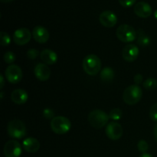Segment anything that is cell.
I'll return each instance as SVG.
<instances>
[{"label": "cell", "instance_id": "30bf717a", "mask_svg": "<svg viewBox=\"0 0 157 157\" xmlns=\"http://www.w3.org/2000/svg\"><path fill=\"white\" fill-rule=\"evenodd\" d=\"M32 34H31L30 30L27 28H21L14 32L13 41L18 45H25L28 44L31 40Z\"/></svg>", "mask_w": 157, "mask_h": 157}, {"label": "cell", "instance_id": "83f0119b", "mask_svg": "<svg viewBox=\"0 0 157 157\" xmlns=\"http://www.w3.org/2000/svg\"><path fill=\"white\" fill-rule=\"evenodd\" d=\"M43 116L44 117H45L46 119H53L55 118V113H54L53 110L52 109H49V108H46L43 110Z\"/></svg>", "mask_w": 157, "mask_h": 157}, {"label": "cell", "instance_id": "277c9868", "mask_svg": "<svg viewBox=\"0 0 157 157\" xmlns=\"http://www.w3.org/2000/svg\"><path fill=\"white\" fill-rule=\"evenodd\" d=\"M71 127V121L65 117H55L51 121V128H52V131L56 134H65L70 130Z\"/></svg>", "mask_w": 157, "mask_h": 157}, {"label": "cell", "instance_id": "44dd1931", "mask_svg": "<svg viewBox=\"0 0 157 157\" xmlns=\"http://www.w3.org/2000/svg\"><path fill=\"white\" fill-rule=\"evenodd\" d=\"M143 86L145 89L149 90H154L157 87V80L153 78H149L143 83Z\"/></svg>", "mask_w": 157, "mask_h": 157}, {"label": "cell", "instance_id": "3957f363", "mask_svg": "<svg viewBox=\"0 0 157 157\" xmlns=\"http://www.w3.org/2000/svg\"><path fill=\"white\" fill-rule=\"evenodd\" d=\"M110 117L102 110L96 109L89 113L88 121L90 125L96 129H101L108 123Z\"/></svg>", "mask_w": 157, "mask_h": 157}, {"label": "cell", "instance_id": "d6986e66", "mask_svg": "<svg viewBox=\"0 0 157 157\" xmlns=\"http://www.w3.org/2000/svg\"><path fill=\"white\" fill-rule=\"evenodd\" d=\"M114 78V71L110 67H105L101 72V79L104 82H110Z\"/></svg>", "mask_w": 157, "mask_h": 157}, {"label": "cell", "instance_id": "5bb4252c", "mask_svg": "<svg viewBox=\"0 0 157 157\" xmlns=\"http://www.w3.org/2000/svg\"><path fill=\"white\" fill-rule=\"evenodd\" d=\"M133 10H134L135 14L138 17L143 18H148L153 13L151 6L145 2H140L136 3L134 6Z\"/></svg>", "mask_w": 157, "mask_h": 157}, {"label": "cell", "instance_id": "cb8c5ba5", "mask_svg": "<svg viewBox=\"0 0 157 157\" xmlns=\"http://www.w3.org/2000/svg\"><path fill=\"white\" fill-rule=\"evenodd\" d=\"M137 148L138 150L141 153H147V150L149 149L148 144H147V141H145L144 140H141L139 141L137 144Z\"/></svg>", "mask_w": 157, "mask_h": 157}, {"label": "cell", "instance_id": "836d02e7", "mask_svg": "<svg viewBox=\"0 0 157 157\" xmlns=\"http://www.w3.org/2000/svg\"><path fill=\"white\" fill-rule=\"evenodd\" d=\"M0 1L3 3H8V2H12L13 0H0Z\"/></svg>", "mask_w": 157, "mask_h": 157}, {"label": "cell", "instance_id": "2e32d148", "mask_svg": "<svg viewBox=\"0 0 157 157\" xmlns=\"http://www.w3.org/2000/svg\"><path fill=\"white\" fill-rule=\"evenodd\" d=\"M28 98H29V95L27 92L23 89H16L13 90L11 94V99L12 102L18 105L25 104L28 101Z\"/></svg>", "mask_w": 157, "mask_h": 157}, {"label": "cell", "instance_id": "8992f818", "mask_svg": "<svg viewBox=\"0 0 157 157\" xmlns=\"http://www.w3.org/2000/svg\"><path fill=\"white\" fill-rule=\"evenodd\" d=\"M7 132L11 137L21 139L26 135L25 125L19 120H13L8 124Z\"/></svg>", "mask_w": 157, "mask_h": 157}, {"label": "cell", "instance_id": "ffe728a7", "mask_svg": "<svg viewBox=\"0 0 157 157\" xmlns=\"http://www.w3.org/2000/svg\"><path fill=\"white\" fill-rule=\"evenodd\" d=\"M137 42L139 45L143 46V47L148 46L150 44V38L142 29H140L138 32Z\"/></svg>", "mask_w": 157, "mask_h": 157}, {"label": "cell", "instance_id": "6da1fadb", "mask_svg": "<svg viewBox=\"0 0 157 157\" xmlns=\"http://www.w3.org/2000/svg\"><path fill=\"white\" fill-rule=\"evenodd\" d=\"M82 66L86 74L90 76H94L99 73L101 69V59L96 55H88L84 58Z\"/></svg>", "mask_w": 157, "mask_h": 157}, {"label": "cell", "instance_id": "f1b7e54d", "mask_svg": "<svg viewBox=\"0 0 157 157\" xmlns=\"http://www.w3.org/2000/svg\"><path fill=\"white\" fill-rule=\"evenodd\" d=\"M136 0H119V2L123 7L128 8L133 6L136 2Z\"/></svg>", "mask_w": 157, "mask_h": 157}, {"label": "cell", "instance_id": "4dcf8cb0", "mask_svg": "<svg viewBox=\"0 0 157 157\" xmlns=\"http://www.w3.org/2000/svg\"><path fill=\"white\" fill-rule=\"evenodd\" d=\"M0 81H1V84H0V88L2 89L3 87L5 85V79H4V77H3L2 75H0Z\"/></svg>", "mask_w": 157, "mask_h": 157}, {"label": "cell", "instance_id": "ba28073f", "mask_svg": "<svg viewBox=\"0 0 157 157\" xmlns=\"http://www.w3.org/2000/svg\"><path fill=\"white\" fill-rule=\"evenodd\" d=\"M107 137L111 140H118L121 139L124 133L122 126L117 122H110L107 124L105 129Z\"/></svg>", "mask_w": 157, "mask_h": 157}, {"label": "cell", "instance_id": "8d00e7d4", "mask_svg": "<svg viewBox=\"0 0 157 157\" xmlns=\"http://www.w3.org/2000/svg\"><path fill=\"white\" fill-rule=\"evenodd\" d=\"M156 1H157V0H156Z\"/></svg>", "mask_w": 157, "mask_h": 157}, {"label": "cell", "instance_id": "d590c367", "mask_svg": "<svg viewBox=\"0 0 157 157\" xmlns=\"http://www.w3.org/2000/svg\"><path fill=\"white\" fill-rule=\"evenodd\" d=\"M3 98V92L1 91V99H2Z\"/></svg>", "mask_w": 157, "mask_h": 157}, {"label": "cell", "instance_id": "e575fe53", "mask_svg": "<svg viewBox=\"0 0 157 157\" xmlns=\"http://www.w3.org/2000/svg\"><path fill=\"white\" fill-rule=\"evenodd\" d=\"M154 17L156 19H157V9L154 12Z\"/></svg>", "mask_w": 157, "mask_h": 157}, {"label": "cell", "instance_id": "1f68e13d", "mask_svg": "<svg viewBox=\"0 0 157 157\" xmlns=\"http://www.w3.org/2000/svg\"><path fill=\"white\" fill-rule=\"evenodd\" d=\"M153 132H154V136H155V140H156V141L157 142V124L155 125L154 127V130H153Z\"/></svg>", "mask_w": 157, "mask_h": 157}, {"label": "cell", "instance_id": "52a82bcc", "mask_svg": "<svg viewBox=\"0 0 157 157\" xmlns=\"http://www.w3.org/2000/svg\"><path fill=\"white\" fill-rule=\"evenodd\" d=\"M5 75L11 84H18L22 79L23 74L21 67L16 64H11L5 71Z\"/></svg>", "mask_w": 157, "mask_h": 157}, {"label": "cell", "instance_id": "d6a6232c", "mask_svg": "<svg viewBox=\"0 0 157 157\" xmlns=\"http://www.w3.org/2000/svg\"><path fill=\"white\" fill-rule=\"evenodd\" d=\"M139 157H153V156H152L151 154H150V153H143V154H141Z\"/></svg>", "mask_w": 157, "mask_h": 157}, {"label": "cell", "instance_id": "484cf974", "mask_svg": "<svg viewBox=\"0 0 157 157\" xmlns=\"http://www.w3.org/2000/svg\"><path fill=\"white\" fill-rule=\"evenodd\" d=\"M150 117L151 120L157 122V103L153 104L150 110Z\"/></svg>", "mask_w": 157, "mask_h": 157}, {"label": "cell", "instance_id": "603a6c76", "mask_svg": "<svg viewBox=\"0 0 157 157\" xmlns=\"http://www.w3.org/2000/svg\"><path fill=\"white\" fill-rule=\"evenodd\" d=\"M11 43V37L5 32H0V44L2 46H7Z\"/></svg>", "mask_w": 157, "mask_h": 157}, {"label": "cell", "instance_id": "7a4b0ae2", "mask_svg": "<svg viewBox=\"0 0 157 157\" xmlns=\"http://www.w3.org/2000/svg\"><path fill=\"white\" fill-rule=\"evenodd\" d=\"M142 96L143 91L141 87L136 84H133L124 90L123 100L128 105H134L140 101Z\"/></svg>", "mask_w": 157, "mask_h": 157}, {"label": "cell", "instance_id": "7c38bea8", "mask_svg": "<svg viewBox=\"0 0 157 157\" xmlns=\"http://www.w3.org/2000/svg\"><path fill=\"white\" fill-rule=\"evenodd\" d=\"M99 21L106 28H113L117 23V17L111 11H104L99 16Z\"/></svg>", "mask_w": 157, "mask_h": 157}, {"label": "cell", "instance_id": "5b68a950", "mask_svg": "<svg viewBox=\"0 0 157 157\" xmlns=\"http://www.w3.org/2000/svg\"><path fill=\"white\" fill-rule=\"evenodd\" d=\"M116 35L118 39L124 43L132 42L136 38V32L134 28L127 24H123L117 28Z\"/></svg>", "mask_w": 157, "mask_h": 157}, {"label": "cell", "instance_id": "9c48e42d", "mask_svg": "<svg viewBox=\"0 0 157 157\" xmlns=\"http://www.w3.org/2000/svg\"><path fill=\"white\" fill-rule=\"evenodd\" d=\"M5 157H20L21 154V147L17 140H9L5 144L3 149Z\"/></svg>", "mask_w": 157, "mask_h": 157}, {"label": "cell", "instance_id": "f546056e", "mask_svg": "<svg viewBox=\"0 0 157 157\" xmlns=\"http://www.w3.org/2000/svg\"><path fill=\"white\" fill-rule=\"evenodd\" d=\"M143 81V76L140 74H137L134 76V82L136 83V85H139L142 83Z\"/></svg>", "mask_w": 157, "mask_h": 157}, {"label": "cell", "instance_id": "7402d4cb", "mask_svg": "<svg viewBox=\"0 0 157 157\" xmlns=\"http://www.w3.org/2000/svg\"><path fill=\"white\" fill-rule=\"evenodd\" d=\"M122 116L123 112L120 108L113 109V110H110V113H109V117L113 121H119L121 119Z\"/></svg>", "mask_w": 157, "mask_h": 157}, {"label": "cell", "instance_id": "4fadbf2b", "mask_svg": "<svg viewBox=\"0 0 157 157\" xmlns=\"http://www.w3.org/2000/svg\"><path fill=\"white\" fill-rule=\"evenodd\" d=\"M32 37L37 42L40 43V44H44L49 40L50 34L47 29L43 26L38 25L34 28L33 31H32Z\"/></svg>", "mask_w": 157, "mask_h": 157}, {"label": "cell", "instance_id": "e0dca14e", "mask_svg": "<svg viewBox=\"0 0 157 157\" xmlns=\"http://www.w3.org/2000/svg\"><path fill=\"white\" fill-rule=\"evenodd\" d=\"M22 147L26 152L30 153H35L38 151L40 148V143L34 137H29L25 139L22 143Z\"/></svg>", "mask_w": 157, "mask_h": 157}, {"label": "cell", "instance_id": "d4e9b609", "mask_svg": "<svg viewBox=\"0 0 157 157\" xmlns=\"http://www.w3.org/2000/svg\"><path fill=\"white\" fill-rule=\"evenodd\" d=\"M3 58L6 64H12L15 61V55L13 52H7L5 53Z\"/></svg>", "mask_w": 157, "mask_h": 157}, {"label": "cell", "instance_id": "ac0fdd59", "mask_svg": "<svg viewBox=\"0 0 157 157\" xmlns=\"http://www.w3.org/2000/svg\"><path fill=\"white\" fill-rule=\"evenodd\" d=\"M40 57H41V61H43L44 64H49V65L55 64L58 61L57 54L52 50H50V49L43 50L40 54Z\"/></svg>", "mask_w": 157, "mask_h": 157}, {"label": "cell", "instance_id": "9a60e30c", "mask_svg": "<svg viewBox=\"0 0 157 157\" xmlns=\"http://www.w3.org/2000/svg\"><path fill=\"white\" fill-rule=\"evenodd\" d=\"M35 75L38 80L41 81H46L49 79L51 75V70L47 64L44 63H38L35 67Z\"/></svg>", "mask_w": 157, "mask_h": 157}, {"label": "cell", "instance_id": "4316f807", "mask_svg": "<svg viewBox=\"0 0 157 157\" xmlns=\"http://www.w3.org/2000/svg\"><path fill=\"white\" fill-rule=\"evenodd\" d=\"M39 55V52L37 49L31 48L27 52V57L31 60H35Z\"/></svg>", "mask_w": 157, "mask_h": 157}, {"label": "cell", "instance_id": "8fae6325", "mask_svg": "<svg viewBox=\"0 0 157 157\" xmlns=\"http://www.w3.org/2000/svg\"><path fill=\"white\" fill-rule=\"evenodd\" d=\"M140 50L136 45L129 44L126 45L122 50V57L127 62H133L137 59Z\"/></svg>", "mask_w": 157, "mask_h": 157}]
</instances>
